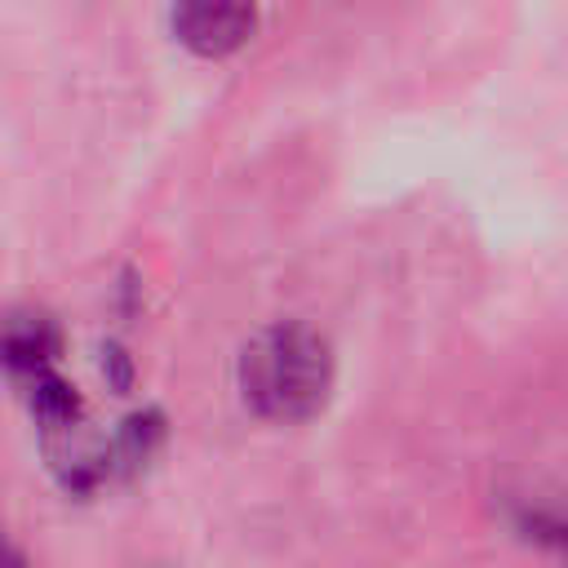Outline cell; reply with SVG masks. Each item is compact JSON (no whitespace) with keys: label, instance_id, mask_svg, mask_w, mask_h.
<instances>
[{"label":"cell","instance_id":"1","mask_svg":"<svg viewBox=\"0 0 568 568\" xmlns=\"http://www.w3.org/2000/svg\"><path fill=\"white\" fill-rule=\"evenodd\" d=\"M333 382V359L320 333L306 324H271L240 355L244 404L271 422L311 417Z\"/></svg>","mask_w":568,"mask_h":568},{"label":"cell","instance_id":"2","mask_svg":"<svg viewBox=\"0 0 568 568\" xmlns=\"http://www.w3.org/2000/svg\"><path fill=\"white\" fill-rule=\"evenodd\" d=\"M173 31L200 58H226L253 36V0H173Z\"/></svg>","mask_w":568,"mask_h":568},{"label":"cell","instance_id":"3","mask_svg":"<svg viewBox=\"0 0 568 568\" xmlns=\"http://www.w3.org/2000/svg\"><path fill=\"white\" fill-rule=\"evenodd\" d=\"M58 351V337L44 320H9L0 328V364L36 377L49 368V355Z\"/></svg>","mask_w":568,"mask_h":568},{"label":"cell","instance_id":"4","mask_svg":"<svg viewBox=\"0 0 568 568\" xmlns=\"http://www.w3.org/2000/svg\"><path fill=\"white\" fill-rule=\"evenodd\" d=\"M31 408H36V417H40L44 426H71V417L80 413L71 386H67L62 377H53L49 368L31 377Z\"/></svg>","mask_w":568,"mask_h":568},{"label":"cell","instance_id":"5","mask_svg":"<svg viewBox=\"0 0 568 568\" xmlns=\"http://www.w3.org/2000/svg\"><path fill=\"white\" fill-rule=\"evenodd\" d=\"M0 568H27V559H22L9 541H0Z\"/></svg>","mask_w":568,"mask_h":568}]
</instances>
